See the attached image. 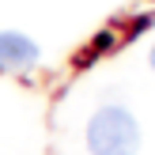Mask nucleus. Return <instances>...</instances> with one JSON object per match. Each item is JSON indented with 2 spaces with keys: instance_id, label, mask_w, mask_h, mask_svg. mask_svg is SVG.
I'll list each match as a JSON object with an SVG mask.
<instances>
[{
  "instance_id": "1",
  "label": "nucleus",
  "mask_w": 155,
  "mask_h": 155,
  "mask_svg": "<svg viewBox=\"0 0 155 155\" xmlns=\"http://www.w3.org/2000/svg\"><path fill=\"white\" fill-rule=\"evenodd\" d=\"M87 151L91 155H136L140 125L125 106H102L87 121Z\"/></svg>"
},
{
  "instance_id": "2",
  "label": "nucleus",
  "mask_w": 155,
  "mask_h": 155,
  "mask_svg": "<svg viewBox=\"0 0 155 155\" xmlns=\"http://www.w3.org/2000/svg\"><path fill=\"white\" fill-rule=\"evenodd\" d=\"M38 64V45L19 30H0V72H30Z\"/></svg>"
},
{
  "instance_id": "3",
  "label": "nucleus",
  "mask_w": 155,
  "mask_h": 155,
  "mask_svg": "<svg viewBox=\"0 0 155 155\" xmlns=\"http://www.w3.org/2000/svg\"><path fill=\"white\" fill-rule=\"evenodd\" d=\"M148 61H151V72H155V45H151V57H148Z\"/></svg>"
}]
</instances>
